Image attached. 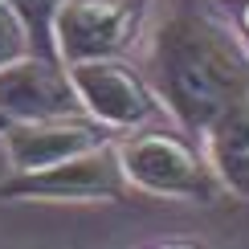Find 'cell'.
I'll return each instance as SVG.
<instances>
[{
	"label": "cell",
	"mask_w": 249,
	"mask_h": 249,
	"mask_svg": "<svg viewBox=\"0 0 249 249\" xmlns=\"http://www.w3.org/2000/svg\"><path fill=\"white\" fill-rule=\"evenodd\" d=\"M143 70L172 123L200 139L225 110L249 102V45L229 13L180 0L143 37Z\"/></svg>",
	"instance_id": "6da1fadb"
},
{
	"label": "cell",
	"mask_w": 249,
	"mask_h": 249,
	"mask_svg": "<svg viewBox=\"0 0 249 249\" xmlns=\"http://www.w3.org/2000/svg\"><path fill=\"white\" fill-rule=\"evenodd\" d=\"M119 155H123L131 188H139L147 196L213 204L225 192L221 176H216L209 151H204V139H196L180 123H172V127L147 123V127L123 131L119 135Z\"/></svg>",
	"instance_id": "7a4b0ae2"
},
{
	"label": "cell",
	"mask_w": 249,
	"mask_h": 249,
	"mask_svg": "<svg viewBox=\"0 0 249 249\" xmlns=\"http://www.w3.org/2000/svg\"><path fill=\"white\" fill-rule=\"evenodd\" d=\"M131 192L127 168L119 155V139L86 147L61 163L37 172H13L8 180H0V200H123Z\"/></svg>",
	"instance_id": "3957f363"
},
{
	"label": "cell",
	"mask_w": 249,
	"mask_h": 249,
	"mask_svg": "<svg viewBox=\"0 0 249 249\" xmlns=\"http://www.w3.org/2000/svg\"><path fill=\"white\" fill-rule=\"evenodd\" d=\"M70 74H74V86L82 94V107L119 135L147 127L160 115H168L147 70H143V61H131L127 53L70 61Z\"/></svg>",
	"instance_id": "277c9868"
},
{
	"label": "cell",
	"mask_w": 249,
	"mask_h": 249,
	"mask_svg": "<svg viewBox=\"0 0 249 249\" xmlns=\"http://www.w3.org/2000/svg\"><path fill=\"white\" fill-rule=\"evenodd\" d=\"M151 0H66L57 17L61 61L119 57L143 41Z\"/></svg>",
	"instance_id": "5b68a950"
},
{
	"label": "cell",
	"mask_w": 249,
	"mask_h": 249,
	"mask_svg": "<svg viewBox=\"0 0 249 249\" xmlns=\"http://www.w3.org/2000/svg\"><path fill=\"white\" fill-rule=\"evenodd\" d=\"M0 139H4L13 172H37V168L70 160V155L86 147L119 139V131L98 123L90 110H78V115H53V119H17L8 123V131Z\"/></svg>",
	"instance_id": "8992f818"
},
{
	"label": "cell",
	"mask_w": 249,
	"mask_h": 249,
	"mask_svg": "<svg viewBox=\"0 0 249 249\" xmlns=\"http://www.w3.org/2000/svg\"><path fill=\"white\" fill-rule=\"evenodd\" d=\"M0 110L8 119H53V115H78L82 94L74 86V74L61 57L29 53L0 66Z\"/></svg>",
	"instance_id": "52a82bcc"
},
{
	"label": "cell",
	"mask_w": 249,
	"mask_h": 249,
	"mask_svg": "<svg viewBox=\"0 0 249 249\" xmlns=\"http://www.w3.org/2000/svg\"><path fill=\"white\" fill-rule=\"evenodd\" d=\"M200 139L225 192H233L237 200H249V102L225 110Z\"/></svg>",
	"instance_id": "ba28073f"
},
{
	"label": "cell",
	"mask_w": 249,
	"mask_h": 249,
	"mask_svg": "<svg viewBox=\"0 0 249 249\" xmlns=\"http://www.w3.org/2000/svg\"><path fill=\"white\" fill-rule=\"evenodd\" d=\"M20 20L29 25V37H33V49L45 57H61L57 53V17L66 0H13Z\"/></svg>",
	"instance_id": "9c48e42d"
},
{
	"label": "cell",
	"mask_w": 249,
	"mask_h": 249,
	"mask_svg": "<svg viewBox=\"0 0 249 249\" xmlns=\"http://www.w3.org/2000/svg\"><path fill=\"white\" fill-rule=\"evenodd\" d=\"M37 53L33 37H29V25L20 20L13 0H0V66H13V61Z\"/></svg>",
	"instance_id": "30bf717a"
},
{
	"label": "cell",
	"mask_w": 249,
	"mask_h": 249,
	"mask_svg": "<svg viewBox=\"0 0 249 249\" xmlns=\"http://www.w3.org/2000/svg\"><path fill=\"white\" fill-rule=\"evenodd\" d=\"M225 13H229V20L237 25V33L245 37V45H249V0H225Z\"/></svg>",
	"instance_id": "8fae6325"
},
{
	"label": "cell",
	"mask_w": 249,
	"mask_h": 249,
	"mask_svg": "<svg viewBox=\"0 0 249 249\" xmlns=\"http://www.w3.org/2000/svg\"><path fill=\"white\" fill-rule=\"evenodd\" d=\"M8 123H13V119H8V115H4V110H0V135H4V131H8Z\"/></svg>",
	"instance_id": "7c38bea8"
}]
</instances>
